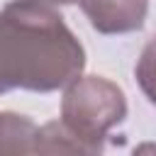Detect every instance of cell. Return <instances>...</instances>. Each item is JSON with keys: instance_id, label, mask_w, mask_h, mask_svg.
Here are the masks:
<instances>
[{"instance_id": "1", "label": "cell", "mask_w": 156, "mask_h": 156, "mask_svg": "<svg viewBox=\"0 0 156 156\" xmlns=\"http://www.w3.org/2000/svg\"><path fill=\"white\" fill-rule=\"evenodd\" d=\"M85 68V49L49 0H12L0 12V95L54 93Z\"/></svg>"}, {"instance_id": "2", "label": "cell", "mask_w": 156, "mask_h": 156, "mask_svg": "<svg viewBox=\"0 0 156 156\" xmlns=\"http://www.w3.org/2000/svg\"><path fill=\"white\" fill-rule=\"evenodd\" d=\"M127 117L124 90L105 76H78L63 88L61 122L85 141L93 154L105 149L110 129L122 124Z\"/></svg>"}, {"instance_id": "3", "label": "cell", "mask_w": 156, "mask_h": 156, "mask_svg": "<svg viewBox=\"0 0 156 156\" xmlns=\"http://www.w3.org/2000/svg\"><path fill=\"white\" fill-rule=\"evenodd\" d=\"M83 15L100 34H127L144 27L149 0H83Z\"/></svg>"}, {"instance_id": "4", "label": "cell", "mask_w": 156, "mask_h": 156, "mask_svg": "<svg viewBox=\"0 0 156 156\" xmlns=\"http://www.w3.org/2000/svg\"><path fill=\"white\" fill-rule=\"evenodd\" d=\"M37 124L15 112H0V154H34Z\"/></svg>"}, {"instance_id": "5", "label": "cell", "mask_w": 156, "mask_h": 156, "mask_svg": "<svg viewBox=\"0 0 156 156\" xmlns=\"http://www.w3.org/2000/svg\"><path fill=\"white\" fill-rule=\"evenodd\" d=\"M93 154V149L80 141L61 119L58 122H46L44 127L37 129V144L34 154Z\"/></svg>"}, {"instance_id": "6", "label": "cell", "mask_w": 156, "mask_h": 156, "mask_svg": "<svg viewBox=\"0 0 156 156\" xmlns=\"http://www.w3.org/2000/svg\"><path fill=\"white\" fill-rule=\"evenodd\" d=\"M134 78H136L144 98L156 107V34L141 49L136 66H134Z\"/></svg>"}, {"instance_id": "7", "label": "cell", "mask_w": 156, "mask_h": 156, "mask_svg": "<svg viewBox=\"0 0 156 156\" xmlns=\"http://www.w3.org/2000/svg\"><path fill=\"white\" fill-rule=\"evenodd\" d=\"M49 2H54V5H56V7H58V5H76V2H78V5H80V2H83V0H49Z\"/></svg>"}]
</instances>
